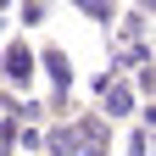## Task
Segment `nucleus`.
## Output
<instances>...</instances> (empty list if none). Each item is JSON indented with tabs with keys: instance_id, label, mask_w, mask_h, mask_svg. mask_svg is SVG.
I'll use <instances>...</instances> for the list:
<instances>
[{
	"instance_id": "7ed1b4c3",
	"label": "nucleus",
	"mask_w": 156,
	"mask_h": 156,
	"mask_svg": "<svg viewBox=\"0 0 156 156\" xmlns=\"http://www.w3.org/2000/svg\"><path fill=\"white\" fill-rule=\"evenodd\" d=\"M134 156H151V128H140V134H134Z\"/></svg>"
},
{
	"instance_id": "f03ea898",
	"label": "nucleus",
	"mask_w": 156,
	"mask_h": 156,
	"mask_svg": "<svg viewBox=\"0 0 156 156\" xmlns=\"http://www.w3.org/2000/svg\"><path fill=\"white\" fill-rule=\"evenodd\" d=\"M6 73H11V78H28V50H23V45L6 50Z\"/></svg>"
},
{
	"instance_id": "f257e3e1",
	"label": "nucleus",
	"mask_w": 156,
	"mask_h": 156,
	"mask_svg": "<svg viewBox=\"0 0 156 156\" xmlns=\"http://www.w3.org/2000/svg\"><path fill=\"white\" fill-rule=\"evenodd\" d=\"M45 67H50V78H56V89H67V56H62V50H45Z\"/></svg>"
}]
</instances>
